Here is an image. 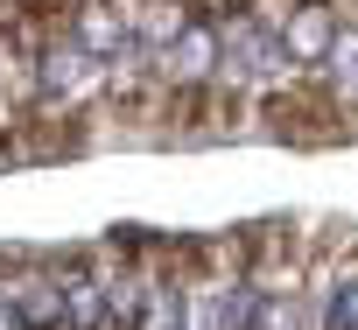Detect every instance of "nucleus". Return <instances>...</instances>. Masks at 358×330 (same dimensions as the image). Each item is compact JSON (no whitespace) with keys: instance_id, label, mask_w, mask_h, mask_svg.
I'll return each mask as SVG.
<instances>
[{"instance_id":"nucleus-1","label":"nucleus","mask_w":358,"mask_h":330,"mask_svg":"<svg viewBox=\"0 0 358 330\" xmlns=\"http://www.w3.org/2000/svg\"><path fill=\"white\" fill-rule=\"evenodd\" d=\"M295 57H288V36L274 29V22H253V15H239V22H225V85H274L281 71H288Z\"/></svg>"},{"instance_id":"nucleus-2","label":"nucleus","mask_w":358,"mask_h":330,"mask_svg":"<svg viewBox=\"0 0 358 330\" xmlns=\"http://www.w3.org/2000/svg\"><path fill=\"white\" fill-rule=\"evenodd\" d=\"M106 302H113V267L85 260L64 274V330H106Z\"/></svg>"},{"instance_id":"nucleus-3","label":"nucleus","mask_w":358,"mask_h":330,"mask_svg":"<svg viewBox=\"0 0 358 330\" xmlns=\"http://www.w3.org/2000/svg\"><path fill=\"white\" fill-rule=\"evenodd\" d=\"M99 64H106V57H92V50L71 36V43H57V50L43 57V71H36V92H43V99H78L85 85H99Z\"/></svg>"},{"instance_id":"nucleus-4","label":"nucleus","mask_w":358,"mask_h":330,"mask_svg":"<svg viewBox=\"0 0 358 330\" xmlns=\"http://www.w3.org/2000/svg\"><path fill=\"white\" fill-rule=\"evenodd\" d=\"M225 64V29H211V22H190L183 36L169 43V71L183 78V85H197V78H211Z\"/></svg>"},{"instance_id":"nucleus-5","label":"nucleus","mask_w":358,"mask_h":330,"mask_svg":"<svg viewBox=\"0 0 358 330\" xmlns=\"http://www.w3.org/2000/svg\"><path fill=\"white\" fill-rule=\"evenodd\" d=\"M281 36H288V57L295 64H316V57H330V43H337V22H330V8H295L288 22H281Z\"/></svg>"},{"instance_id":"nucleus-6","label":"nucleus","mask_w":358,"mask_h":330,"mask_svg":"<svg viewBox=\"0 0 358 330\" xmlns=\"http://www.w3.org/2000/svg\"><path fill=\"white\" fill-rule=\"evenodd\" d=\"M190 309H197V288H183L176 274L148 281V330H190Z\"/></svg>"},{"instance_id":"nucleus-7","label":"nucleus","mask_w":358,"mask_h":330,"mask_svg":"<svg viewBox=\"0 0 358 330\" xmlns=\"http://www.w3.org/2000/svg\"><path fill=\"white\" fill-rule=\"evenodd\" d=\"M15 295H22V323L29 330H64V281L36 274V281H15Z\"/></svg>"},{"instance_id":"nucleus-8","label":"nucleus","mask_w":358,"mask_h":330,"mask_svg":"<svg viewBox=\"0 0 358 330\" xmlns=\"http://www.w3.org/2000/svg\"><path fill=\"white\" fill-rule=\"evenodd\" d=\"M106 330H148V281H141V274H113Z\"/></svg>"},{"instance_id":"nucleus-9","label":"nucleus","mask_w":358,"mask_h":330,"mask_svg":"<svg viewBox=\"0 0 358 330\" xmlns=\"http://www.w3.org/2000/svg\"><path fill=\"white\" fill-rule=\"evenodd\" d=\"M183 29H190V22H183V8H169V0H148L141 22H134V43H141V50H169Z\"/></svg>"},{"instance_id":"nucleus-10","label":"nucleus","mask_w":358,"mask_h":330,"mask_svg":"<svg viewBox=\"0 0 358 330\" xmlns=\"http://www.w3.org/2000/svg\"><path fill=\"white\" fill-rule=\"evenodd\" d=\"M323 64H330L337 92H344V99H358V29H344V36L330 43V57H323Z\"/></svg>"},{"instance_id":"nucleus-11","label":"nucleus","mask_w":358,"mask_h":330,"mask_svg":"<svg viewBox=\"0 0 358 330\" xmlns=\"http://www.w3.org/2000/svg\"><path fill=\"white\" fill-rule=\"evenodd\" d=\"M323 330H358V281H337V288H330V316H323Z\"/></svg>"},{"instance_id":"nucleus-12","label":"nucleus","mask_w":358,"mask_h":330,"mask_svg":"<svg viewBox=\"0 0 358 330\" xmlns=\"http://www.w3.org/2000/svg\"><path fill=\"white\" fill-rule=\"evenodd\" d=\"M253 330H295V295H274L267 288V302H260V323Z\"/></svg>"},{"instance_id":"nucleus-13","label":"nucleus","mask_w":358,"mask_h":330,"mask_svg":"<svg viewBox=\"0 0 358 330\" xmlns=\"http://www.w3.org/2000/svg\"><path fill=\"white\" fill-rule=\"evenodd\" d=\"M0 330H29V323H22V295H15L8 281H0Z\"/></svg>"}]
</instances>
